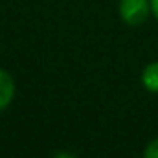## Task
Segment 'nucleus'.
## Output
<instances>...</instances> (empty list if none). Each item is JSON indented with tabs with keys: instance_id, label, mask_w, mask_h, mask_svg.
<instances>
[{
	"instance_id": "obj_1",
	"label": "nucleus",
	"mask_w": 158,
	"mask_h": 158,
	"mask_svg": "<svg viewBox=\"0 0 158 158\" xmlns=\"http://www.w3.org/2000/svg\"><path fill=\"white\" fill-rule=\"evenodd\" d=\"M119 19L127 26H142L151 17L149 0H119L118 2Z\"/></svg>"
},
{
	"instance_id": "obj_2",
	"label": "nucleus",
	"mask_w": 158,
	"mask_h": 158,
	"mask_svg": "<svg viewBox=\"0 0 158 158\" xmlns=\"http://www.w3.org/2000/svg\"><path fill=\"white\" fill-rule=\"evenodd\" d=\"M17 86H15V79L7 70L0 68V110L7 109L15 98Z\"/></svg>"
},
{
	"instance_id": "obj_3",
	"label": "nucleus",
	"mask_w": 158,
	"mask_h": 158,
	"mask_svg": "<svg viewBox=\"0 0 158 158\" xmlns=\"http://www.w3.org/2000/svg\"><path fill=\"white\" fill-rule=\"evenodd\" d=\"M142 86L149 92V94H158V61H151L149 64H145V68L142 70Z\"/></svg>"
},
{
	"instance_id": "obj_4",
	"label": "nucleus",
	"mask_w": 158,
	"mask_h": 158,
	"mask_svg": "<svg viewBox=\"0 0 158 158\" xmlns=\"http://www.w3.org/2000/svg\"><path fill=\"white\" fill-rule=\"evenodd\" d=\"M142 158H158V136L153 138V140L145 145Z\"/></svg>"
},
{
	"instance_id": "obj_5",
	"label": "nucleus",
	"mask_w": 158,
	"mask_h": 158,
	"mask_svg": "<svg viewBox=\"0 0 158 158\" xmlns=\"http://www.w3.org/2000/svg\"><path fill=\"white\" fill-rule=\"evenodd\" d=\"M151 2V17L158 22V0H149Z\"/></svg>"
},
{
	"instance_id": "obj_6",
	"label": "nucleus",
	"mask_w": 158,
	"mask_h": 158,
	"mask_svg": "<svg viewBox=\"0 0 158 158\" xmlns=\"http://www.w3.org/2000/svg\"><path fill=\"white\" fill-rule=\"evenodd\" d=\"M53 158H77L76 155H72L70 151H59V153H55Z\"/></svg>"
}]
</instances>
